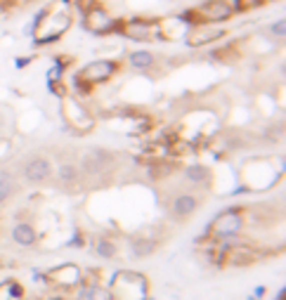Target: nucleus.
Instances as JSON below:
<instances>
[{
  "mask_svg": "<svg viewBox=\"0 0 286 300\" xmlns=\"http://www.w3.org/2000/svg\"><path fill=\"white\" fill-rule=\"evenodd\" d=\"M222 36H225V29H220V26H199V29H194L192 34L187 36V43L192 48H201V45L218 41Z\"/></svg>",
  "mask_w": 286,
  "mask_h": 300,
  "instance_id": "obj_6",
  "label": "nucleus"
},
{
  "mask_svg": "<svg viewBox=\"0 0 286 300\" xmlns=\"http://www.w3.org/2000/svg\"><path fill=\"white\" fill-rule=\"evenodd\" d=\"M154 64V55L147 50H137L130 55V67L133 69H149Z\"/></svg>",
  "mask_w": 286,
  "mask_h": 300,
  "instance_id": "obj_10",
  "label": "nucleus"
},
{
  "mask_svg": "<svg viewBox=\"0 0 286 300\" xmlns=\"http://www.w3.org/2000/svg\"><path fill=\"white\" fill-rule=\"evenodd\" d=\"M116 71V64L114 62H107V59H100V62H93L81 71V81H90V83H102L107 81L111 74Z\"/></svg>",
  "mask_w": 286,
  "mask_h": 300,
  "instance_id": "obj_5",
  "label": "nucleus"
},
{
  "mask_svg": "<svg viewBox=\"0 0 286 300\" xmlns=\"http://www.w3.org/2000/svg\"><path fill=\"white\" fill-rule=\"evenodd\" d=\"M12 236H15V241H17L19 246H31V243H36L34 227L26 225V222H22V225L15 227V229H12Z\"/></svg>",
  "mask_w": 286,
  "mask_h": 300,
  "instance_id": "obj_9",
  "label": "nucleus"
},
{
  "mask_svg": "<svg viewBox=\"0 0 286 300\" xmlns=\"http://www.w3.org/2000/svg\"><path fill=\"white\" fill-rule=\"evenodd\" d=\"M232 15H234V10H232V3H227V0H208L196 10V17L203 19V22H210V24L225 22Z\"/></svg>",
  "mask_w": 286,
  "mask_h": 300,
  "instance_id": "obj_1",
  "label": "nucleus"
},
{
  "mask_svg": "<svg viewBox=\"0 0 286 300\" xmlns=\"http://www.w3.org/2000/svg\"><path fill=\"white\" fill-rule=\"evenodd\" d=\"M114 243H109V241H100L97 243V253H100L102 258H111V255H114Z\"/></svg>",
  "mask_w": 286,
  "mask_h": 300,
  "instance_id": "obj_15",
  "label": "nucleus"
},
{
  "mask_svg": "<svg viewBox=\"0 0 286 300\" xmlns=\"http://www.w3.org/2000/svg\"><path fill=\"white\" fill-rule=\"evenodd\" d=\"M135 248H137V255H144V253H149V250L154 248L152 243H142V241H137L135 243Z\"/></svg>",
  "mask_w": 286,
  "mask_h": 300,
  "instance_id": "obj_17",
  "label": "nucleus"
},
{
  "mask_svg": "<svg viewBox=\"0 0 286 300\" xmlns=\"http://www.w3.org/2000/svg\"><path fill=\"white\" fill-rule=\"evenodd\" d=\"M48 175H50V163L45 159H31L24 166V177L29 182H43Z\"/></svg>",
  "mask_w": 286,
  "mask_h": 300,
  "instance_id": "obj_7",
  "label": "nucleus"
},
{
  "mask_svg": "<svg viewBox=\"0 0 286 300\" xmlns=\"http://www.w3.org/2000/svg\"><path fill=\"white\" fill-rule=\"evenodd\" d=\"M0 12H3V0H0Z\"/></svg>",
  "mask_w": 286,
  "mask_h": 300,
  "instance_id": "obj_18",
  "label": "nucleus"
},
{
  "mask_svg": "<svg viewBox=\"0 0 286 300\" xmlns=\"http://www.w3.org/2000/svg\"><path fill=\"white\" fill-rule=\"evenodd\" d=\"M85 26L93 34H109L116 26V19L111 17L109 12H104V10L93 8V10H88V15H85Z\"/></svg>",
  "mask_w": 286,
  "mask_h": 300,
  "instance_id": "obj_3",
  "label": "nucleus"
},
{
  "mask_svg": "<svg viewBox=\"0 0 286 300\" xmlns=\"http://www.w3.org/2000/svg\"><path fill=\"white\" fill-rule=\"evenodd\" d=\"M265 0H234L232 3V10H236V12H248V10L253 8H260Z\"/></svg>",
  "mask_w": 286,
  "mask_h": 300,
  "instance_id": "obj_12",
  "label": "nucleus"
},
{
  "mask_svg": "<svg viewBox=\"0 0 286 300\" xmlns=\"http://www.w3.org/2000/svg\"><path fill=\"white\" fill-rule=\"evenodd\" d=\"M269 31H272L274 36H284V31H286V22H284V19H279L277 24H272V29H269Z\"/></svg>",
  "mask_w": 286,
  "mask_h": 300,
  "instance_id": "obj_16",
  "label": "nucleus"
},
{
  "mask_svg": "<svg viewBox=\"0 0 286 300\" xmlns=\"http://www.w3.org/2000/svg\"><path fill=\"white\" fill-rule=\"evenodd\" d=\"M123 34L133 41H149L156 36V22L149 19H128L123 24Z\"/></svg>",
  "mask_w": 286,
  "mask_h": 300,
  "instance_id": "obj_4",
  "label": "nucleus"
},
{
  "mask_svg": "<svg viewBox=\"0 0 286 300\" xmlns=\"http://www.w3.org/2000/svg\"><path fill=\"white\" fill-rule=\"evenodd\" d=\"M12 180L8 175H0V203H5L10 199V194H12Z\"/></svg>",
  "mask_w": 286,
  "mask_h": 300,
  "instance_id": "obj_13",
  "label": "nucleus"
},
{
  "mask_svg": "<svg viewBox=\"0 0 286 300\" xmlns=\"http://www.w3.org/2000/svg\"><path fill=\"white\" fill-rule=\"evenodd\" d=\"M241 229V215L236 210H227V213H220L213 225H210V234L215 236H232Z\"/></svg>",
  "mask_w": 286,
  "mask_h": 300,
  "instance_id": "obj_2",
  "label": "nucleus"
},
{
  "mask_svg": "<svg viewBox=\"0 0 286 300\" xmlns=\"http://www.w3.org/2000/svg\"><path fill=\"white\" fill-rule=\"evenodd\" d=\"M194 208H196V199L189 196V194H180V196L173 201V213L180 217H187L189 213H194Z\"/></svg>",
  "mask_w": 286,
  "mask_h": 300,
  "instance_id": "obj_8",
  "label": "nucleus"
},
{
  "mask_svg": "<svg viewBox=\"0 0 286 300\" xmlns=\"http://www.w3.org/2000/svg\"><path fill=\"white\" fill-rule=\"evenodd\" d=\"M57 175H59L62 182H74V180H76V168L74 166H62L57 170Z\"/></svg>",
  "mask_w": 286,
  "mask_h": 300,
  "instance_id": "obj_14",
  "label": "nucleus"
},
{
  "mask_svg": "<svg viewBox=\"0 0 286 300\" xmlns=\"http://www.w3.org/2000/svg\"><path fill=\"white\" fill-rule=\"evenodd\" d=\"M187 177H189L192 182H203V180L208 177V170L203 166H189L187 168Z\"/></svg>",
  "mask_w": 286,
  "mask_h": 300,
  "instance_id": "obj_11",
  "label": "nucleus"
}]
</instances>
